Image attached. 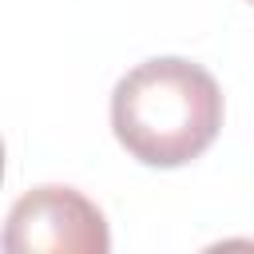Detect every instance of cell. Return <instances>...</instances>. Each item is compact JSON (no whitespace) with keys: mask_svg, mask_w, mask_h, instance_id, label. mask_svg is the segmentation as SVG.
Wrapping results in <instances>:
<instances>
[{"mask_svg":"<svg viewBox=\"0 0 254 254\" xmlns=\"http://www.w3.org/2000/svg\"><path fill=\"white\" fill-rule=\"evenodd\" d=\"M111 234L91 198H83L71 187H36L24 198H16L8 226H4V250L8 254H107Z\"/></svg>","mask_w":254,"mask_h":254,"instance_id":"7a4b0ae2","label":"cell"},{"mask_svg":"<svg viewBox=\"0 0 254 254\" xmlns=\"http://www.w3.org/2000/svg\"><path fill=\"white\" fill-rule=\"evenodd\" d=\"M250 4H254V0H250Z\"/></svg>","mask_w":254,"mask_h":254,"instance_id":"3957f363","label":"cell"},{"mask_svg":"<svg viewBox=\"0 0 254 254\" xmlns=\"http://www.w3.org/2000/svg\"><path fill=\"white\" fill-rule=\"evenodd\" d=\"M222 127V91L202 64L159 56L131 67L111 91V131L147 167L198 159Z\"/></svg>","mask_w":254,"mask_h":254,"instance_id":"6da1fadb","label":"cell"}]
</instances>
